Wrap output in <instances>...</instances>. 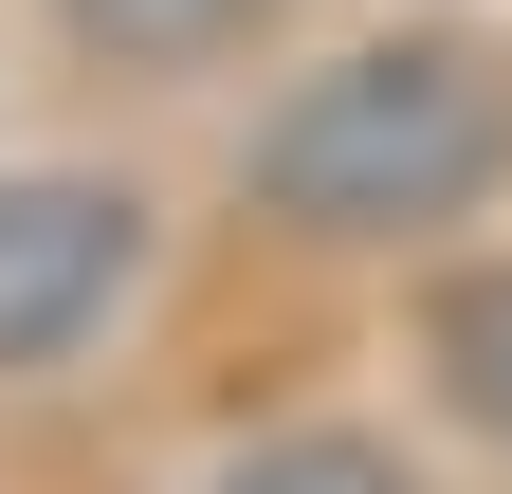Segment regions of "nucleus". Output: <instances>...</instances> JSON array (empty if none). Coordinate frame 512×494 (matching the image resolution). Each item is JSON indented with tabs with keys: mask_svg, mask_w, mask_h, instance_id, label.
<instances>
[{
	"mask_svg": "<svg viewBox=\"0 0 512 494\" xmlns=\"http://www.w3.org/2000/svg\"><path fill=\"white\" fill-rule=\"evenodd\" d=\"M512 183V55L458 19H403V37H348L256 110L238 147V202L311 238V257H403V238H458Z\"/></svg>",
	"mask_w": 512,
	"mask_h": 494,
	"instance_id": "obj_1",
	"label": "nucleus"
},
{
	"mask_svg": "<svg viewBox=\"0 0 512 494\" xmlns=\"http://www.w3.org/2000/svg\"><path fill=\"white\" fill-rule=\"evenodd\" d=\"M421 366H439V403H458L476 440L512 458V257H476V275H439V312H421Z\"/></svg>",
	"mask_w": 512,
	"mask_h": 494,
	"instance_id": "obj_4",
	"label": "nucleus"
},
{
	"mask_svg": "<svg viewBox=\"0 0 512 494\" xmlns=\"http://www.w3.org/2000/svg\"><path fill=\"white\" fill-rule=\"evenodd\" d=\"M275 19V0H55V37L92 55V74H147V92H183V74H220V55Z\"/></svg>",
	"mask_w": 512,
	"mask_h": 494,
	"instance_id": "obj_3",
	"label": "nucleus"
},
{
	"mask_svg": "<svg viewBox=\"0 0 512 494\" xmlns=\"http://www.w3.org/2000/svg\"><path fill=\"white\" fill-rule=\"evenodd\" d=\"M202 494H421V458L366 440V421H275V440H238Z\"/></svg>",
	"mask_w": 512,
	"mask_h": 494,
	"instance_id": "obj_5",
	"label": "nucleus"
},
{
	"mask_svg": "<svg viewBox=\"0 0 512 494\" xmlns=\"http://www.w3.org/2000/svg\"><path fill=\"white\" fill-rule=\"evenodd\" d=\"M128 293H147V183L0 165V385H55Z\"/></svg>",
	"mask_w": 512,
	"mask_h": 494,
	"instance_id": "obj_2",
	"label": "nucleus"
}]
</instances>
